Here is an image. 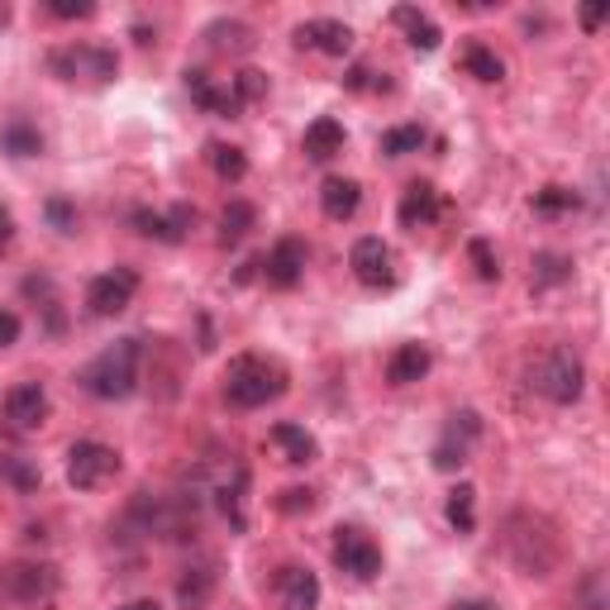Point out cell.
Here are the masks:
<instances>
[{"instance_id":"f1b7e54d","label":"cell","mask_w":610,"mask_h":610,"mask_svg":"<svg viewBox=\"0 0 610 610\" xmlns=\"http://www.w3.org/2000/svg\"><path fill=\"white\" fill-rule=\"evenodd\" d=\"M210 591H215V568H191L177 582V601L187 606V610H201L210 601Z\"/></svg>"},{"instance_id":"7bdbcfd3","label":"cell","mask_w":610,"mask_h":610,"mask_svg":"<svg viewBox=\"0 0 610 610\" xmlns=\"http://www.w3.org/2000/svg\"><path fill=\"white\" fill-rule=\"evenodd\" d=\"M115 610H162L158 601H129V606H115Z\"/></svg>"},{"instance_id":"b9f144b4","label":"cell","mask_w":610,"mask_h":610,"mask_svg":"<svg viewBox=\"0 0 610 610\" xmlns=\"http://www.w3.org/2000/svg\"><path fill=\"white\" fill-rule=\"evenodd\" d=\"M606 14H610L606 6H587V10H582V29H601V24H606Z\"/></svg>"},{"instance_id":"7c38bea8","label":"cell","mask_w":610,"mask_h":610,"mask_svg":"<svg viewBox=\"0 0 610 610\" xmlns=\"http://www.w3.org/2000/svg\"><path fill=\"white\" fill-rule=\"evenodd\" d=\"M482 434V420H477V410H458L453 424H449V434L439 439V449H434V467H444V472H458L467 463V449H472V439Z\"/></svg>"},{"instance_id":"7a4b0ae2","label":"cell","mask_w":610,"mask_h":610,"mask_svg":"<svg viewBox=\"0 0 610 610\" xmlns=\"http://www.w3.org/2000/svg\"><path fill=\"white\" fill-rule=\"evenodd\" d=\"M224 396L239 410H257V406L277 401V396H286V368L263 354H239L224 372Z\"/></svg>"},{"instance_id":"9c48e42d","label":"cell","mask_w":610,"mask_h":610,"mask_svg":"<svg viewBox=\"0 0 610 610\" xmlns=\"http://www.w3.org/2000/svg\"><path fill=\"white\" fill-rule=\"evenodd\" d=\"M305 263H311L305 239L286 234V239L272 243V253H267V263H263V277H267V286H277V292H292V286L305 277Z\"/></svg>"},{"instance_id":"74e56055","label":"cell","mask_w":610,"mask_h":610,"mask_svg":"<svg viewBox=\"0 0 610 610\" xmlns=\"http://www.w3.org/2000/svg\"><path fill=\"white\" fill-rule=\"evenodd\" d=\"M49 14H57V20H91L96 6L91 0H49Z\"/></svg>"},{"instance_id":"30bf717a","label":"cell","mask_w":610,"mask_h":610,"mask_svg":"<svg viewBox=\"0 0 610 610\" xmlns=\"http://www.w3.org/2000/svg\"><path fill=\"white\" fill-rule=\"evenodd\" d=\"M334 562H339L348 577L368 582V577L381 572V548L362 529H339V539H334Z\"/></svg>"},{"instance_id":"484cf974","label":"cell","mask_w":610,"mask_h":610,"mask_svg":"<svg viewBox=\"0 0 610 610\" xmlns=\"http://www.w3.org/2000/svg\"><path fill=\"white\" fill-rule=\"evenodd\" d=\"M0 148L14 152V158H39V152H43V134L34 125H24V119H10V125L0 129Z\"/></svg>"},{"instance_id":"1f68e13d","label":"cell","mask_w":610,"mask_h":610,"mask_svg":"<svg viewBox=\"0 0 610 610\" xmlns=\"http://www.w3.org/2000/svg\"><path fill=\"white\" fill-rule=\"evenodd\" d=\"M0 477H6V482H14V486H20V492H34V486L43 482V477H39V467L29 463V458H20V453L0 458Z\"/></svg>"},{"instance_id":"ab89813d","label":"cell","mask_w":610,"mask_h":610,"mask_svg":"<svg viewBox=\"0 0 610 610\" xmlns=\"http://www.w3.org/2000/svg\"><path fill=\"white\" fill-rule=\"evenodd\" d=\"M14 339H20V315H14V311H0V348H10Z\"/></svg>"},{"instance_id":"277c9868","label":"cell","mask_w":610,"mask_h":610,"mask_svg":"<svg viewBox=\"0 0 610 610\" xmlns=\"http://www.w3.org/2000/svg\"><path fill=\"white\" fill-rule=\"evenodd\" d=\"M49 67L57 82H72V86H105L115 82L119 72V57L101 43H63V49L49 53Z\"/></svg>"},{"instance_id":"d590c367","label":"cell","mask_w":610,"mask_h":610,"mask_svg":"<svg viewBox=\"0 0 610 610\" xmlns=\"http://www.w3.org/2000/svg\"><path fill=\"white\" fill-rule=\"evenodd\" d=\"M344 86L348 91H391V82H387V72H372L368 63H358V67H348V76H344Z\"/></svg>"},{"instance_id":"52a82bcc","label":"cell","mask_w":610,"mask_h":610,"mask_svg":"<svg viewBox=\"0 0 610 610\" xmlns=\"http://www.w3.org/2000/svg\"><path fill=\"white\" fill-rule=\"evenodd\" d=\"M134 292H139V277H134L129 267H115V272H101V277H91L86 286V305H91V315H119V311H129V301Z\"/></svg>"},{"instance_id":"f6af8a7d","label":"cell","mask_w":610,"mask_h":610,"mask_svg":"<svg viewBox=\"0 0 610 610\" xmlns=\"http://www.w3.org/2000/svg\"><path fill=\"white\" fill-rule=\"evenodd\" d=\"M6 20H10V10H0V29H6Z\"/></svg>"},{"instance_id":"e575fe53","label":"cell","mask_w":610,"mask_h":610,"mask_svg":"<svg viewBox=\"0 0 610 610\" xmlns=\"http://www.w3.org/2000/svg\"><path fill=\"white\" fill-rule=\"evenodd\" d=\"M467 257H472V267H477L482 282H501V257L492 253V243H486V239H472L467 243Z\"/></svg>"},{"instance_id":"8fae6325","label":"cell","mask_w":610,"mask_h":610,"mask_svg":"<svg viewBox=\"0 0 610 610\" xmlns=\"http://www.w3.org/2000/svg\"><path fill=\"white\" fill-rule=\"evenodd\" d=\"M272 597H277L282 610H315L319 606V577L311 568H301V562H286L272 577Z\"/></svg>"},{"instance_id":"603a6c76","label":"cell","mask_w":610,"mask_h":610,"mask_svg":"<svg viewBox=\"0 0 610 610\" xmlns=\"http://www.w3.org/2000/svg\"><path fill=\"white\" fill-rule=\"evenodd\" d=\"M458 63H463V72L467 76H477V82H486V86H496L501 76H506V63L496 57V49H486V43H463V53H458Z\"/></svg>"},{"instance_id":"44dd1931","label":"cell","mask_w":610,"mask_h":610,"mask_svg":"<svg viewBox=\"0 0 610 610\" xmlns=\"http://www.w3.org/2000/svg\"><path fill=\"white\" fill-rule=\"evenodd\" d=\"M391 20L406 29V43H410L416 53H434V49H439V39H444V34H439V24H434L424 10H416V6H396V10H391Z\"/></svg>"},{"instance_id":"ee69618b","label":"cell","mask_w":610,"mask_h":610,"mask_svg":"<svg viewBox=\"0 0 610 610\" xmlns=\"http://www.w3.org/2000/svg\"><path fill=\"white\" fill-rule=\"evenodd\" d=\"M458 610H496V606H482V601H463Z\"/></svg>"},{"instance_id":"7402d4cb","label":"cell","mask_w":610,"mask_h":610,"mask_svg":"<svg viewBox=\"0 0 610 610\" xmlns=\"http://www.w3.org/2000/svg\"><path fill=\"white\" fill-rule=\"evenodd\" d=\"M344 152V125L334 115H319L311 119V129H305V158H315V162H329V158H339Z\"/></svg>"},{"instance_id":"d6a6232c","label":"cell","mask_w":610,"mask_h":610,"mask_svg":"<svg viewBox=\"0 0 610 610\" xmlns=\"http://www.w3.org/2000/svg\"><path fill=\"white\" fill-rule=\"evenodd\" d=\"M534 210H539V215H568V210H577V191L544 187V191H534Z\"/></svg>"},{"instance_id":"ba28073f","label":"cell","mask_w":610,"mask_h":610,"mask_svg":"<svg viewBox=\"0 0 610 610\" xmlns=\"http://www.w3.org/2000/svg\"><path fill=\"white\" fill-rule=\"evenodd\" d=\"M348 267H354V277L362 286H372V292H381V286L396 282V257H391V249L377 234H362L354 243V253H348Z\"/></svg>"},{"instance_id":"ac0fdd59","label":"cell","mask_w":610,"mask_h":610,"mask_svg":"<svg viewBox=\"0 0 610 610\" xmlns=\"http://www.w3.org/2000/svg\"><path fill=\"white\" fill-rule=\"evenodd\" d=\"M434 368V354L424 344H401L396 354L387 358V381L391 387H410V381H420L424 372Z\"/></svg>"},{"instance_id":"836d02e7","label":"cell","mask_w":610,"mask_h":610,"mask_svg":"<svg viewBox=\"0 0 610 610\" xmlns=\"http://www.w3.org/2000/svg\"><path fill=\"white\" fill-rule=\"evenodd\" d=\"M234 96H239V105L267 101V72H257V67H243V72L234 76Z\"/></svg>"},{"instance_id":"ffe728a7","label":"cell","mask_w":610,"mask_h":610,"mask_svg":"<svg viewBox=\"0 0 610 610\" xmlns=\"http://www.w3.org/2000/svg\"><path fill=\"white\" fill-rule=\"evenodd\" d=\"M272 444L282 449V458H286L292 467H305V463H315V458H319L315 434H311V430H301V424H292V420L272 424Z\"/></svg>"},{"instance_id":"f546056e","label":"cell","mask_w":610,"mask_h":610,"mask_svg":"<svg viewBox=\"0 0 610 610\" xmlns=\"http://www.w3.org/2000/svg\"><path fill=\"white\" fill-rule=\"evenodd\" d=\"M210 167H215L220 181H243V177H249V158H243V148H234V144H210Z\"/></svg>"},{"instance_id":"3957f363","label":"cell","mask_w":610,"mask_h":610,"mask_svg":"<svg viewBox=\"0 0 610 610\" xmlns=\"http://www.w3.org/2000/svg\"><path fill=\"white\" fill-rule=\"evenodd\" d=\"M529 391H539L544 401L554 406H577L587 391V368L572 348H544L539 358L529 362Z\"/></svg>"},{"instance_id":"d6986e66","label":"cell","mask_w":610,"mask_h":610,"mask_svg":"<svg viewBox=\"0 0 610 610\" xmlns=\"http://www.w3.org/2000/svg\"><path fill=\"white\" fill-rule=\"evenodd\" d=\"M319 206H325L329 220H354L362 206V187L354 177H329L325 187H319Z\"/></svg>"},{"instance_id":"8992f818","label":"cell","mask_w":610,"mask_h":610,"mask_svg":"<svg viewBox=\"0 0 610 610\" xmlns=\"http://www.w3.org/2000/svg\"><path fill=\"white\" fill-rule=\"evenodd\" d=\"M119 472V453L111 444H101V439H76L67 449V482L76 492H96Z\"/></svg>"},{"instance_id":"f35d334b","label":"cell","mask_w":610,"mask_h":610,"mask_svg":"<svg viewBox=\"0 0 610 610\" xmlns=\"http://www.w3.org/2000/svg\"><path fill=\"white\" fill-rule=\"evenodd\" d=\"M49 220H53L57 229H63V234H72V229H76V215H72V206H67V201H49Z\"/></svg>"},{"instance_id":"e0dca14e","label":"cell","mask_w":610,"mask_h":610,"mask_svg":"<svg viewBox=\"0 0 610 610\" xmlns=\"http://www.w3.org/2000/svg\"><path fill=\"white\" fill-rule=\"evenodd\" d=\"M439 191L430 187V181H410V187L401 191V210H396V215H401V224L406 229H430L434 220H439Z\"/></svg>"},{"instance_id":"2e32d148","label":"cell","mask_w":610,"mask_h":610,"mask_svg":"<svg viewBox=\"0 0 610 610\" xmlns=\"http://www.w3.org/2000/svg\"><path fill=\"white\" fill-rule=\"evenodd\" d=\"M196 224V210L191 206H177L172 215H152V210H134V229L144 239H158V243H181L187 229Z\"/></svg>"},{"instance_id":"cb8c5ba5","label":"cell","mask_w":610,"mask_h":610,"mask_svg":"<svg viewBox=\"0 0 610 610\" xmlns=\"http://www.w3.org/2000/svg\"><path fill=\"white\" fill-rule=\"evenodd\" d=\"M206 39H210V49H220V53H253V43H257L243 20H215L206 29Z\"/></svg>"},{"instance_id":"60d3db41","label":"cell","mask_w":610,"mask_h":610,"mask_svg":"<svg viewBox=\"0 0 610 610\" xmlns=\"http://www.w3.org/2000/svg\"><path fill=\"white\" fill-rule=\"evenodd\" d=\"M10 243H14V215H10L6 206H0V253H6Z\"/></svg>"},{"instance_id":"4316f807","label":"cell","mask_w":610,"mask_h":610,"mask_svg":"<svg viewBox=\"0 0 610 610\" xmlns=\"http://www.w3.org/2000/svg\"><path fill=\"white\" fill-rule=\"evenodd\" d=\"M444 515H449V525H453L458 534H472V529H477V492H472L467 482H463V486H453Z\"/></svg>"},{"instance_id":"5bb4252c","label":"cell","mask_w":610,"mask_h":610,"mask_svg":"<svg viewBox=\"0 0 610 610\" xmlns=\"http://www.w3.org/2000/svg\"><path fill=\"white\" fill-rule=\"evenodd\" d=\"M187 91H191V101L201 105V111H210V115H220V119H234L243 105H239V96H234V86H220L210 72H201V67H191L187 72Z\"/></svg>"},{"instance_id":"6da1fadb","label":"cell","mask_w":610,"mask_h":610,"mask_svg":"<svg viewBox=\"0 0 610 610\" xmlns=\"http://www.w3.org/2000/svg\"><path fill=\"white\" fill-rule=\"evenodd\" d=\"M139 358H144L139 339H119L82 368V387L96 396V401H125V396H134V387H139Z\"/></svg>"},{"instance_id":"9a60e30c","label":"cell","mask_w":610,"mask_h":610,"mask_svg":"<svg viewBox=\"0 0 610 610\" xmlns=\"http://www.w3.org/2000/svg\"><path fill=\"white\" fill-rule=\"evenodd\" d=\"M6 420L20 424V430H34V424L49 420V391L39 381H20L10 396H6Z\"/></svg>"},{"instance_id":"4fadbf2b","label":"cell","mask_w":610,"mask_h":610,"mask_svg":"<svg viewBox=\"0 0 610 610\" xmlns=\"http://www.w3.org/2000/svg\"><path fill=\"white\" fill-rule=\"evenodd\" d=\"M296 43L301 49H315V53H329V57H344L354 49V29L344 20H305V24H296Z\"/></svg>"},{"instance_id":"83f0119b","label":"cell","mask_w":610,"mask_h":610,"mask_svg":"<svg viewBox=\"0 0 610 610\" xmlns=\"http://www.w3.org/2000/svg\"><path fill=\"white\" fill-rule=\"evenodd\" d=\"M257 224V210L249 201H229L224 206V215H220V243L229 249V243H239V239H249V229Z\"/></svg>"},{"instance_id":"4dcf8cb0","label":"cell","mask_w":610,"mask_h":610,"mask_svg":"<svg viewBox=\"0 0 610 610\" xmlns=\"http://www.w3.org/2000/svg\"><path fill=\"white\" fill-rule=\"evenodd\" d=\"M424 139H430V134L420 125H396V129L381 134V152H387V158H406V152H420Z\"/></svg>"},{"instance_id":"d4e9b609","label":"cell","mask_w":610,"mask_h":610,"mask_svg":"<svg viewBox=\"0 0 610 610\" xmlns=\"http://www.w3.org/2000/svg\"><path fill=\"white\" fill-rule=\"evenodd\" d=\"M572 277V257H562V253H534V263H529V286H562Z\"/></svg>"},{"instance_id":"5b68a950","label":"cell","mask_w":610,"mask_h":610,"mask_svg":"<svg viewBox=\"0 0 610 610\" xmlns=\"http://www.w3.org/2000/svg\"><path fill=\"white\" fill-rule=\"evenodd\" d=\"M57 568H49V562H0V601L10 606H43L57 597Z\"/></svg>"},{"instance_id":"8d00e7d4","label":"cell","mask_w":610,"mask_h":610,"mask_svg":"<svg viewBox=\"0 0 610 610\" xmlns=\"http://www.w3.org/2000/svg\"><path fill=\"white\" fill-rule=\"evenodd\" d=\"M277 511L282 515H311L315 511V492H311V486H286V492H282V501H277Z\"/></svg>"}]
</instances>
